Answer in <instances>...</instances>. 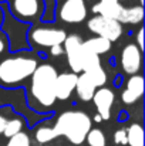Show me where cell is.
Wrapping results in <instances>:
<instances>
[{
    "instance_id": "13",
    "label": "cell",
    "mask_w": 145,
    "mask_h": 146,
    "mask_svg": "<svg viewBox=\"0 0 145 146\" xmlns=\"http://www.w3.org/2000/svg\"><path fill=\"white\" fill-rule=\"evenodd\" d=\"M142 94H144V78L135 74L127 81V87L121 92V101L125 105H132L142 97Z\"/></svg>"
},
{
    "instance_id": "30",
    "label": "cell",
    "mask_w": 145,
    "mask_h": 146,
    "mask_svg": "<svg viewBox=\"0 0 145 146\" xmlns=\"http://www.w3.org/2000/svg\"><path fill=\"white\" fill-rule=\"evenodd\" d=\"M94 121H96V122H101V121H102V118H101V116H100V115L97 113L96 118H94Z\"/></svg>"
},
{
    "instance_id": "11",
    "label": "cell",
    "mask_w": 145,
    "mask_h": 146,
    "mask_svg": "<svg viewBox=\"0 0 145 146\" xmlns=\"http://www.w3.org/2000/svg\"><path fill=\"white\" fill-rule=\"evenodd\" d=\"M77 78L78 75L74 72H64V74H58L54 82V95L55 99L60 101H65L71 97V94L76 90V84H77Z\"/></svg>"
},
{
    "instance_id": "22",
    "label": "cell",
    "mask_w": 145,
    "mask_h": 146,
    "mask_svg": "<svg viewBox=\"0 0 145 146\" xmlns=\"http://www.w3.org/2000/svg\"><path fill=\"white\" fill-rule=\"evenodd\" d=\"M86 141L90 146H105V135L100 129H90L86 136Z\"/></svg>"
},
{
    "instance_id": "29",
    "label": "cell",
    "mask_w": 145,
    "mask_h": 146,
    "mask_svg": "<svg viewBox=\"0 0 145 146\" xmlns=\"http://www.w3.org/2000/svg\"><path fill=\"white\" fill-rule=\"evenodd\" d=\"M6 50V40L0 37V52H3Z\"/></svg>"
},
{
    "instance_id": "25",
    "label": "cell",
    "mask_w": 145,
    "mask_h": 146,
    "mask_svg": "<svg viewBox=\"0 0 145 146\" xmlns=\"http://www.w3.org/2000/svg\"><path fill=\"white\" fill-rule=\"evenodd\" d=\"M114 141L117 145H127V132L125 129H120L114 133Z\"/></svg>"
},
{
    "instance_id": "15",
    "label": "cell",
    "mask_w": 145,
    "mask_h": 146,
    "mask_svg": "<svg viewBox=\"0 0 145 146\" xmlns=\"http://www.w3.org/2000/svg\"><path fill=\"white\" fill-rule=\"evenodd\" d=\"M74 91H77V97L80 98L81 101L88 102L94 97L97 87L94 85V82L90 80V77L86 72H83L77 78V84H76V90Z\"/></svg>"
},
{
    "instance_id": "32",
    "label": "cell",
    "mask_w": 145,
    "mask_h": 146,
    "mask_svg": "<svg viewBox=\"0 0 145 146\" xmlns=\"http://www.w3.org/2000/svg\"><path fill=\"white\" fill-rule=\"evenodd\" d=\"M0 19H1V11H0Z\"/></svg>"
},
{
    "instance_id": "10",
    "label": "cell",
    "mask_w": 145,
    "mask_h": 146,
    "mask_svg": "<svg viewBox=\"0 0 145 146\" xmlns=\"http://www.w3.org/2000/svg\"><path fill=\"white\" fill-rule=\"evenodd\" d=\"M142 65V51L135 44H127L121 51V67L122 70L130 74L135 75Z\"/></svg>"
},
{
    "instance_id": "18",
    "label": "cell",
    "mask_w": 145,
    "mask_h": 146,
    "mask_svg": "<svg viewBox=\"0 0 145 146\" xmlns=\"http://www.w3.org/2000/svg\"><path fill=\"white\" fill-rule=\"evenodd\" d=\"M125 132L130 146H144V129L140 123H132Z\"/></svg>"
},
{
    "instance_id": "16",
    "label": "cell",
    "mask_w": 145,
    "mask_h": 146,
    "mask_svg": "<svg viewBox=\"0 0 145 146\" xmlns=\"http://www.w3.org/2000/svg\"><path fill=\"white\" fill-rule=\"evenodd\" d=\"M83 48L88 52H93L96 55H102L105 52H108L111 48V41L102 38V37H91L86 41H83Z\"/></svg>"
},
{
    "instance_id": "20",
    "label": "cell",
    "mask_w": 145,
    "mask_h": 146,
    "mask_svg": "<svg viewBox=\"0 0 145 146\" xmlns=\"http://www.w3.org/2000/svg\"><path fill=\"white\" fill-rule=\"evenodd\" d=\"M21 129H23V121L20 118H13V119H10V121L6 122L3 135L6 138H11V136L17 135L19 132H21Z\"/></svg>"
},
{
    "instance_id": "28",
    "label": "cell",
    "mask_w": 145,
    "mask_h": 146,
    "mask_svg": "<svg viewBox=\"0 0 145 146\" xmlns=\"http://www.w3.org/2000/svg\"><path fill=\"white\" fill-rule=\"evenodd\" d=\"M6 122H7V119H6L3 115H0V135H1V133H3V131H4Z\"/></svg>"
},
{
    "instance_id": "2",
    "label": "cell",
    "mask_w": 145,
    "mask_h": 146,
    "mask_svg": "<svg viewBox=\"0 0 145 146\" xmlns=\"http://www.w3.org/2000/svg\"><path fill=\"white\" fill-rule=\"evenodd\" d=\"M91 129V119L83 111L63 112L54 125L57 136H65L71 143L81 145Z\"/></svg>"
},
{
    "instance_id": "6",
    "label": "cell",
    "mask_w": 145,
    "mask_h": 146,
    "mask_svg": "<svg viewBox=\"0 0 145 146\" xmlns=\"http://www.w3.org/2000/svg\"><path fill=\"white\" fill-rule=\"evenodd\" d=\"M67 34L63 29L55 27H34L29 31V40L37 47L51 48L54 46H61Z\"/></svg>"
},
{
    "instance_id": "27",
    "label": "cell",
    "mask_w": 145,
    "mask_h": 146,
    "mask_svg": "<svg viewBox=\"0 0 145 146\" xmlns=\"http://www.w3.org/2000/svg\"><path fill=\"white\" fill-rule=\"evenodd\" d=\"M50 52H51V55H54V57H58V55L64 54L63 44H61V46H54V47H51V48H50Z\"/></svg>"
},
{
    "instance_id": "4",
    "label": "cell",
    "mask_w": 145,
    "mask_h": 146,
    "mask_svg": "<svg viewBox=\"0 0 145 146\" xmlns=\"http://www.w3.org/2000/svg\"><path fill=\"white\" fill-rule=\"evenodd\" d=\"M1 30L6 33V36L10 41V48L13 51L20 48H27L29 44L26 40V34L29 30V23L19 21L17 19H14L11 16V13H9V10H4Z\"/></svg>"
},
{
    "instance_id": "5",
    "label": "cell",
    "mask_w": 145,
    "mask_h": 146,
    "mask_svg": "<svg viewBox=\"0 0 145 146\" xmlns=\"http://www.w3.org/2000/svg\"><path fill=\"white\" fill-rule=\"evenodd\" d=\"M87 29L98 37H102L111 43L117 41L122 34V24L114 19L96 14L87 23Z\"/></svg>"
},
{
    "instance_id": "24",
    "label": "cell",
    "mask_w": 145,
    "mask_h": 146,
    "mask_svg": "<svg viewBox=\"0 0 145 146\" xmlns=\"http://www.w3.org/2000/svg\"><path fill=\"white\" fill-rule=\"evenodd\" d=\"M6 146H30V138L24 132H19L17 135L9 138V142Z\"/></svg>"
},
{
    "instance_id": "3",
    "label": "cell",
    "mask_w": 145,
    "mask_h": 146,
    "mask_svg": "<svg viewBox=\"0 0 145 146\" xmlns=\"http://www.w3.org/2000/svg\"><path fill=\"white\" fill-rule=\"evenodd\" d=\"M36 58L31 57H10L0 62V84L6 87H14L30 78L37 68Z\"/></svg>"
},
{
    "instance_id": "9",
    "label": "cell",
    "mask_w": 145,
    "mask_h": 146,
    "mask_svg": "<svg viewBox=\"0 0 145 146\" xmlns=\"http://www.w3.org/2000/svg\"><path fill=\"white\" fill-rule=\"evenodd\" d=\"M40 0H13L10 4V13L14 19L30 20L40 14Z\"/></svg>"
},
{
    "instance_id": "7",
    "label": "cell",
    "mask_w": 145,
    "mask_h": 146,
    "mask_svg": "<svg viewBox=\"0 0 145 146\" xmlns=\"http://www.w3.org/2000/svg\"><path fill=\"white\" fill-rule=\"evenodd\" d=\"M63 50L67 55V62L74 74L83 72V57H84V48H83V40L77 34H70L65 37L63 43Z\"/></svg>"
},
{
    "instance_id": "8",
    "label": "cell",
    "mask_w": 145,
    "mask_h": 146,
    "mask_svg": "<svg viewBox=\"0 0 145 146\" xmlns=\"http://www.w3.org/2000/svg\"><path fill=\"white\" fill-rule=\"evenodd\" d=\"M60 19L68 24H78L87 17V6L84 0H65L60 7Z\"/></svg>"
},
{
    "instance_id": "1",
    "label": "cell",
    "mask_w": 145,
    "mask_h": 146,
    "mask_svg": "<svg viewBox=\"0 0 145 146\" xmlns=\"http://www.w3.org/2000/svg\"><path fill=\"white\" fill-rule=\"evenodd\" d=\"M57 70L50 64L37 65L34 70L30 84V94L33 101L41 106V109H48L57 101L54 95V82L57 78Z\"/></svg>"
},
{
    "instance_id": "19",
    "label": "cell",
    "mask_w": 145,
    "mask_h": 146,
    "mask_svg": "<svg viewBox=\"0 0 145 146\" xmlns=\"http://www.w3.org/2000/svg\"><path fill=\"white\" fill-rule=\"evenodd\" d=\"M86 74L90 77V80L94 82V85H96L97 88H101V87L107 82V72H105V70L102 68V65H98L96 68L87 71Z\"/></svg>"
},
{
    "instance_id": "23",
    "label": "cell",
    "mask_w": 145,
    "mask_h": 146,
    "mask_svg": "<svg viewBox=\"0 0 145 146\" xmlns=\"http://www.w3.org/2000/svg\"><path fill=\"white\" fill-rule=\"evenodd\" d=\"M98 65H101V61H100V57L93 54V52H88L84 50V57H83V72H87L93 68H96Z\"/></svg>"
},
{
    "instance_id": "14",
    "label": "cell",
    "mask_w": 145,
    "mask_h": 146,
    "mask_svg": "<svg viewBox=\"0 0 145 146\" xmlns=\"http://www.w3.org/2000/svg\"><path fill=\"white\" fill-rule=\"evenodd\" d=\"M122 9L124 7L120 3V0H100L93 6V13H96L98 16L108 17V19H114L118 21Z\"/></svg>"
},
{
    "instance_id": "17",
    "label": "cell",
    "mask_w": 145,
    "mask_h": 146,
    "mask_svg": "<svg viewBox=\"0 0 145 146\" xmlns=\"http://www.w3.org/2000/svg\"><path fill=\"white\" fill-rule=\"evenodd\" d=\"M142 19H144L142 6H134V7H124L118 21L121 24H140Z\"/></svg>"
},
{
    "instance_id": "31",
    "label": "cell",
    "mask_w": 145,
    "mask_h": 146,
    "mask_svg": "<svg viewBox=\"0 0 145 146\" xmlns=\"http://www.w3.org/2000/svg\"><path fill=\"white\" fill-rule=\"evenodd\" d=\"M140 3H141V4H142V3H144V0H140Z\"/></svg>"
},
{
    "instance_id": "26",
    "label": "cell",
    "mask_w": 145,
    "mask_h": 146,
    "mask_svg": "<svg viewBox=\"0 0 145 146\" xmlns=\"http://www.w3.org/2000/svg\"><path fill=\"white\" fill-rule=\"evenodd\" d=\"M137 43H138V48L141 50H144V29L141 27L140 30H138V33H137Z\"/></svg>"
},
{
    "instance_id": "12",
    "label": "cell",
    "mask_w": 145,
    "mask_h": 146,
    "mask_svg": "<svg viewBox=\"0 0 145 146\" xmlns=\"http://www.w3.org/2000/svg\"><path fill=\"white\" fill-rule=\"evenodd\" d=\"M114 99H115L114 92L111 90H108V88H100L98 91H96V94L93 97V101H94V105H96L98 115L102 119H110L111 108L114 105Z\"/></svg>"
},
{
    "instance_id": "21",
    "label": "cell",
    "mask_w": 145,
    "mask_h": 146,
    "mask_svg": "<svg viewBox=\"0 0 145 146\" xmlns=\"http://www.w3.org/2000/svg\"><path fill=\"white\" fill-rule=\"evenodd\" d=\"M55 138H57V133H55L54 128L43 126V128H39L37 132H36V141L39 143H47V142L55 139Z\"/></svg>"
}]
</instances>
